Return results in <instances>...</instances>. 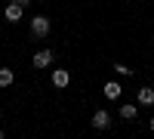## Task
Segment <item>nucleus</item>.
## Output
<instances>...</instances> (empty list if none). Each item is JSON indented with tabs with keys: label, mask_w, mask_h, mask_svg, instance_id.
I'll use <instances>...</instances> for the list:
<instances>
[{
	"label": "nucleus",
	"mask_w": 154,
	"mask_h": 139,
	"mask_svg": "<svg viewBox=\"0 0 154 139\" xmlns=\"http://www.w3.org/2000/svg\"><path fill=\"white\" fill-rule=\"evenodd\" d=\"M148 127H151V130H154V118H151V121H148Z\"/></svg>",
	"instance_id": "nucleus-12"
},
{
	"label": "nucleus",
	"mask_w": 154,
	"mask_h": 139,
	"mask_svg": "<svg viewBox=\"0 0 154 139\" xmlns=\"http://www.w3.org/2000/svg\"><path fill=\"white\" fill-rule=\"evenodd\" d=\"M53 59H56L53 49H37L34 59H31V65H34V68H49V65H53Z\"/></svg>",
	"instance_id": "nucleus-2"
},
{
	"label": "nucleus",
	"mask_w": 154,
	"mask_h": 139,
	"mask_svg": "<svg viewBox=\"0 0 154 139\" xmlns=\"http://www.w3.org/2000/svg\"><path fill=\"white\" fill-rule=\"evenodd\" d=\"M12 81H16V71H12V68H0V90L12 87Z\"/></svg>",
	"instance_id": "nucleus-9"
},
{
	"label": "nucleus",
	"mask_w": 154,
	"mask_h": 139,
	"mask_svg": "<svg viewBox=\"0 0 154 139\" xmlns=\"http://www.w3.org/2000/svg\"><path fill=\"white\" fill-rule=\"evenodd\" d=\"M0 121H3V108H0Z\"/></svg>",
	"instance_id": "nucleus-13"
},
{
	"label": "nucleus",
	"mask_w": 154,
	"mask_h": 139,
	"mask_svg": "<svg viewBox=\"0 0 154 139\" xmlns=\"http://www.w3.org/2000/svg\"><path fill=\"white\" fill-rule=\"evenodd\" d=\"M0 139H3V130H0Z\"/></svg>",
	"instance_id": "nucleus-14"
},
{
	"label": "nucleus",
	"mask_w": 154,
	"mask_h": 139,
	"mask_svg": "<svg viewBox=\"0 0 154 139\" xmlns=\"http://www.w3.org/2000/svg\"><path fill=\"white\" fill-rule=\"evenodd\" d=\"M49 19L46 16H31V37H37V40H43V37L49 34Z\"/></svg>",
	"instance_id": "nucleus-1"
},
{
	"label": "nucleus",
	"mask_w": 154,
	"mask_h": 139,
	"mask_svg": "<svg viewBox=\"0 0 154 139\" xmlns=\"http://www.w3.org/2000/svg\"><path fill=\"white\" fill-rule=\"evenodd\" d=\"M120 93H123V90H120L117 81H108V84H105V99H111V102H114V99H120Z\"/></svg>",
	"instance_id": "nucleus-7"
},
{
	"label": "nucleus",
	"mask_w": 154,
	"mask_h": 139,
	"mask_svg": "<svg viewBox=\"0 0 154 139\" xmlns=\"http://www.w3.org/2000/svg\"><path fill=\"white\" fill-rule=\"evenodd\" d=\"M120 118H123V121H130V124H133V121L139 118V108H136L133 102H126V105H120Z\"/></svg>",
	"instance_id": "nucleus-8"
},
{
	"label": "nucleus",
	"mask_w": 154,
	"mask_h": 139,
	"mask_svg": "<svg viewBox=\"0 0 154 139\" xmlns=\"http://www.w3.org/2000/svg\"><path fill=\"white\" fill-rule=\"evenodd\" d=\"M12 3H19V6H31V0H12Z\"/></svg>",
	"instance_id": "nucleus-11"
},
{
	"label": "nucleus",
	"mask_w": 154,
	"mask_h": 139,
	"mask_svg": "<svg viewBox=\"0 0 154 139\" xmlns=\"http://www.w3.org/2000/svg\"><path fill=\"white\" fill-rule=\"evenodd\" d=\"M71 84V74L65 68H53V87H59V90H65V87Z\"/></svg>",
	"instance_id": "nucleus-4"
},
{
	"label": "nucleus",
	"mask_w": 154,
	"mask_h": 139,
	"mask_svg": "<svg viewBox=\"0 0 154 139\" xmlns=\"http://www.w3.org/2000/svg\"><path fill=\"white\" fill-rule=\"evenodd\" d=\"M114 71H117L120 77H133V68L126 65V62H114Z\"/></svg>",
	"instance_id": "nucleus-10"
},
{
	"label": "nucleus",
	"mask_w": 154,
	"mask_h": 139,
	"mask_svg": "<svg viewBox=\"0 0 154 139\" xmlns=\"http://www.w3.org/2000/svg\"><path fill=\"white\" fill-rule=\"evenodd\" d=\"M89 124H93V130H108V127H111V115H108L105 108H99L96 115L89 118Z\"/></svg>",
	"instance_id": "nucleus-3"
},
{
	"label": "nucleus",
	"mask_w": 154,
	"mask_h": 139,
	"mask_svg": "<svg viewBox=\"0 0 154 139\" xmlns=\"http://www.w3.org/2000/svg\"><path fill=\"white\" fill-rule=\"evenodd\" d=\"M136 99H139V105H154V90L151 87H142V90L136 93Z\"/></svg>",
	"instance_id": "nucleus-6"
},
{
	"label": "nucleus",
	"mask_w": 154,
	"mask_h": 139,
	"mask_svg": "<svg viewBox=\"0 0 154 139\" xmlns=\"http://www.w3.org/2000/svg\"><path fill=\"white\" fill-rule=\"evenodd\" d=\"M22 12H25V6H19V3H12V0H9V3H6V9H3V16H6V22H12V25H16V22L22 19Z\"/></svg>",
	"instance_id": "nucleus-5"
}]
</instances>
